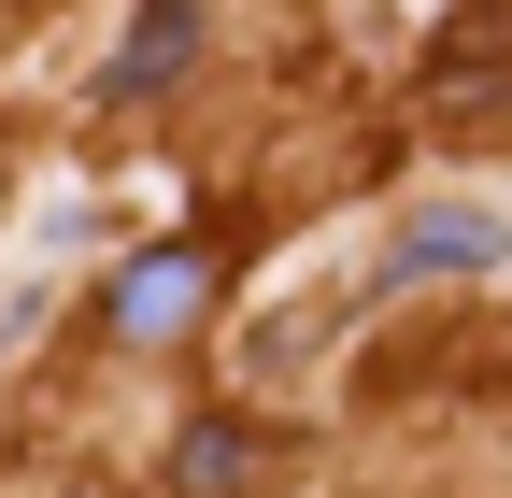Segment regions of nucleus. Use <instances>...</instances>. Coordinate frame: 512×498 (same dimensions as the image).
I'll use <instances>...</instances> for the list:
<instances>
[{
	"instance_id": "f257e3e1",
	"label": "nucleus",
	"mask_w": 512,
	"mask_h": 498,
	"mask_svg": "<svg viewBox=\"0 0 512 498\" xmlns=\"http://www.w3.org/2000/svg\"><path fill=\"white\" fill-rule=\"evenodd\" d=\"M214 299H228V271L200 257V242H157V257H128V271H114V299H100V314H114L128 342H185Z\"/></svg>"
},
{
	"instance_id": "20e7f679",
	"label": "nucleus",
	"mask_w": 512,
	"mask_h": 498,
	"mask_svg": "<svg viewBox=\"0 0 512 498\" xmlns=\"http://www.w3.org/2000/svg\"><path fill=\"white\" fill-rule=\"evenodd\" d=\"M242 470H256V427H228V413H214V427H185V442H171V484H185V498H228Z\"/></svg>"
},
{
	"instance_id": "f03ea898",
	"label": "nucleus",
	"mask_w": 512,
	"mask_h": 498,
	"mask_svg": "<svg viewBox=\"0 0 512 498\" xmlns=\"http://www.w3.org/2000/svg\"><path fill=\"white\" fill-rule=\"evenodd\" d=\"M512 257V214H484V200H427L399 242H384V285H456V271H498Z\"/></svg>"
},
{
	"instance_id": "7ed1b4c3",
	"label": "nucleus",
	"mask_w": 512,
	"mask_h": 498,
	"mask_svg": "<svg viewBox=\"0 0 512 498\" xmlns=\"http://www.w3.org/2000/svg\"><path fill=\"white\" fill-rule=\"evenodd\" d=\"M185 57H200V0H143L128 43H114V72H100V100H157V86H185Z\"/></svg>"
}]
</instances>
